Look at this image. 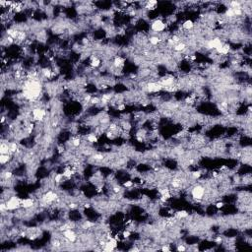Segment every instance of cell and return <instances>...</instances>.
<instances>
[{"label":"cell","mask_w":252,"mask_h":252,"mask_svg":"<svg viewBox=\"0 0 252 252\" xmlns=\"http://www.w3.org/2000/svg\"><path fill=\"white\" fill-rule=\"evenodd\" d=\"M12 155L10 154H1L0 156V164H2V167H5L6 164H8L12 160Z\"/></svg>","instance_id":"obj_6"},{"label":"cell","mask_w":252,"mask_h":252,"mask_svg":"<svg viewBox=\"0 0 252 252\" xmlns=\"http://www.w3.org/2000/svg\"><path fill=\"white\" fill-rule=\"evenodd\" d=\"M63 237L65 238V239H67L69 241V242H75V241L78 239V234L76 233V231L73 230V228L71 227H69V228H67V230H63Z\"/></svg>","instance_id":"obj_4"},{"label":"cell","mask_w":252,"mask_h":252,"mask_svg":"<svg viewBox=\"0 0 252 252\" xmlns=\"http://www.w3.org/2000/svg\"><path fill=\"white\" fill-rule=\"evenodd\" d=\"M6 207H7V212L19 210L22 208V199H20L19 197L16 196H11L5 201Z\"/></svg>","instance_id":"obj_2"},{"label":"cell","mask_w":252,"mask_h":252,"mask_svg":"<svg viewBox=\"0 0 252 252\" xmlns=\"http://www.w3.org/2000/svg\"><path fill=\"white\" fill-rule=\"evenodd\" d=\"M167 29V23L163 21L162 19H155L151 23V30L156 33H163L164 30Z\"/></svg>","instance_id":"obj_3"},{"label":"cell","mask_w":252,"mask_h":252,"mask_svg":"<svg viewBox=\"0 0 252 252\" xmlns=\"http://www.w3.org/2000/svg\"><path fill=\"white\" fill-rule=\"evenodd\" d=\"M194 26H195V24H194V22L192 21V20H190V19H187L185 20L183 23H182V30L183 31H191L193 28H194Z\"/></svg>","instance_id":"obj_7"},{"label":"cell","mask_w":252,"mask_h":252,"mask_svg":"<svg viewBox=\"0 0 252 252\" xmlns=\"http://www.w3.org/2000/svg\"><path fill=\"white\" fill-rule=\"evenodd\" d=\"M191 196L196 202H200V201L204 200L205 196H206V188L202 184L194 185L191 189Z\"/></svg>","instance_id":"obj_1"},{"label":"cell","mask_w":252,"mask_h":252,"mask_svg":"<svg viewBox=\"0 0 252 252\" xmlns=\"http://www.w3.org/2000/svg\"><path fill=\"white\" fill-rule=\"evenodd\" d=\"M226 206V204H224V201H219V202H217L216 205H215V207L217 208L218 210H220V209H223V208Z\"/></svg>","instance_id":"obj_12"},{"label":"cell","mask_w":252,"mask_h":252,"mask_svg":"<svg viewBox=\"0 0 252 252\" xmlns=\"http://www.w3.org/2000/svg\"><path fill=\"white\" fill-rule=\"evenodd\" d=\"M86 139H87V141H88L90 144L97 143V142H98V140H99L98 136H97L96 133H90V134H88L87 137H86Z\"/></svg>","instance_id":"obj_9"},{"label":"cell","mask_w":252,"mask_h":252,"mask_svg":"<svg viewBox=\"0 0 252 252\" xmlns=\"http://www.w3.org/2000/svg\"><path fill=\"white\" fill-rule=\"evenodd\" d=\"M161 249H162L163 251H170V248H169V244H167V245H164V246L161 248Z\"/></svg>","instance_id":"obj_14"},{"label":"cell","mask_w":252,"mask_h":252,"mask_svg":"<svg viewBox=\"0 0 252 252\" xmlns=\"http://www.w3.org/2000/svg\"><path fill=\"white\" fill-rule=\"evenodd\" d=\"M176 250L177 251H185V250H187V248L184 244H177Z\"/></svg>","instance_id":"obj_13"},{"label":"cell","mask_w":252,"mask_h":252,"mask_svg":"<svg viewBox=\"0 0 252 252\" xmlns=\"http://www.w3.org/2000/svg\"><path fill=\"white\" fill-rule=\"evenodd\" d=\"M157 5H158V1H155V0H150V1H147L145 3V9L152 11V10L156 9Z\"/></svg>","instance_id":"obj_8"},{"label":"cell","mask_w":252,"mask_h":252,"mask_svg":"<svg viewBox=\"0 0 252 252\" xmlns=\"http://www.w3.org/2000/svg\"><path fill=\"white\" fill-rule=\"evenodd\" d=\"M33 205H35V199L32 197L22 199V209H32Z\"/></svg>","instance_id":"obj_5"},{"label":"cell","mask_w":252,"mask_h":252,"mask_svg":"<svg viewBox=\"0 0 252 252\" xmlns=\"http://www.w3.org/2000/svg\"><path fill=\"white\" fill-rule=\"evenodd\" d=\"M134 186V182L132 180H127L125 181V182L123 183V187H125V188H129V189H131Z\"/></svg>","instance_id":"obj_11"},{"label":"cell","mask_w":252,"mask_h":252,"mask_svg":"<svg viewBox=\"0 0 252 252\" xmlns=\"http://www.w3.org/2000/svg\"><path fill=\"white\" fill-rule=\"evenodd\" d=\"M64 178L65 177L63 176L62 173H57L54 175V177H53V181H54L55 183H61Z\"/></svg>","instance_id":"obj_10"}]
</instances>
